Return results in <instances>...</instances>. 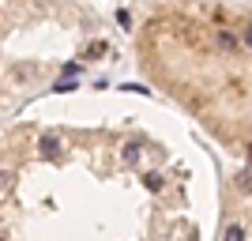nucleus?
Returning a JSON list of instances; mask_svg holds the SVG:
<instances>
[{
    "mask_svg": "<svg viewBox=\"0 0 252 241\" xmlns=\"http://www.w3.org/2000/svg\"><path fill=\"white\" fill-rule=\"evenodd\" d=\"M185 151L139 121L0 128V241H211Z\"/></svg>",
    "mask_w": 252,
    "mask_h": 241,
    "instance_id": "obj_1",
    "label": "nucleus"
},
{
    "mask_svg": "<svg viewBox=\"0 0 252 241\" xmlns=\"http://www.w3.org/2000/svg\"><path fill=\"white\" fill-rule=\"evenodd\" d=\"M109 53V27L87 0H0V117Z\"/></svg>",
    "mask_w": 252,
    "mask_h": 241,
    "instance_id": "obj_3",
    "label": "nucleus"
},
{
    "mask_svg": "<svg viewBox=\"0 0 252 241\" xmlns=\"http://www.w3.org/2000/svg\"><path fill=\"white\" fill-rule=\"evenodd\" d=\"M181 4H226V0H162L158 8H181Z\"/></svg>",
    "mask_w": 252,
    "mask_h": 241,
    "instance_id": "obj_5",
    "label": "nucleus"
},
{
    "mask_svg": "<svg viewBox=\"0 0 252 241\" xmlns=\"http://www.w3.org/2000/svg\"><path fill=\"white\" fill-rule=\"evenodd\" d=\"M139 72L237 166H252V4L155 8L136 34Z\"/></svg>",
    "mask_w": 252,
    "mask_h": 241,
    "instance_id": "obj_2",
    "label": "nucleus"
},
{
    "mask_svg": "<svg viewBox=\"0 0 252 241\" xmlns=\"http://www.w3.org/2000/svg\"><path fill=\"white\" fill-rule=\"evenodd\" d=\"M211 241H252V166H237L226 173Z\"/></svg>",
    "mask_w": 252,
    "mask_h": 241,
    "instance_id": "obj_4",
    "label": "nucleus"
}]
</instances>
